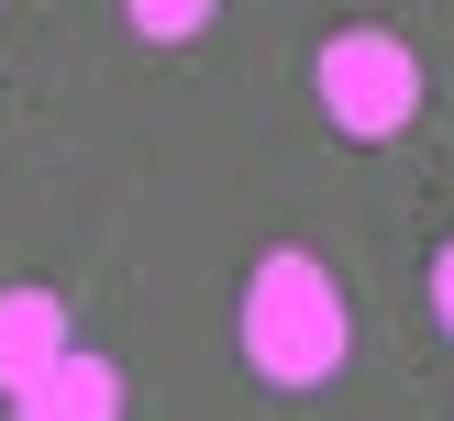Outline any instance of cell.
I'll use <instances>...</instances> for the list:
<instances>
[{
  "label": "cell",
  "instance_id": "cell-1",
  "mask_svg": "<svg viewBox=\"0 0 454 421\" xmlns=\"http://www.w3.org/2000/svg\"><path fill=\"white\" fill-rule=\"evenodd\" d=\"M355 322H344V288H333L322 255H300V244H278V255L244 277V355H255V377H278V388H322L333 366H344Z\"/></svg>",
  "mask_w": 454,
  "mask_h": 421
},
{
  "label": "cell",
  "instance_id": "cell-2",
  "mask_svg": "<svg viewBox=\"0 0 454 421\" xmlns=\"http://www.w3.org/2000/svg\"><path fill=\"white\" fill-rule=\"evenodd\" d=\"M322 111H333L344 133H366V144L399 133V122L421 111V56H411L399 34H377V22L333 34V44H322Z\"/></svg>",
  "mask_w": 454,
  "mask_h": 421
},
{
  "label": "cell",
  "instance_id": "cell-3",
  "mask_svg": "<svg viewBox=\"0 0 454 421\" xmlns=\"http://www.w3.org/2000/svg\"><path fill=\"white\" fill-rule=\"evenodd\" d=\"M67 366V300L56 288H0V388H34V377Z\"/></svg>",
  "mask_w": 454,
  "mask_h": 421
},
{
  "label": "cell",
  "instance_id": "cell-4",
  "mask_svg": "<svg viewBox=\"0 0 454 421\" xmlns=\"http://www.w3.org/2000/svg\"><path fill=\"white\" fill-rule=\"evenodd\" d=\"M12 421H122V366L67 344V366H56V377H34Z\"/></svg>",
  "mask_w": 454,
  "mask_h": 421
},
{
  "label": "cell",
  "instance_id": "cell-5",
  "mask_svg": "<svg viewBox=\"0 0 454 421\" xmlns=\"http://www.w3.org/2000/svg\"><path fill=\"white\" fill-rule=\"evenodd\" d=\"M200 0H133V34H155V44H177V34H200Z\"/></svg>",
  "mask_w": 454,
  "mask_h": 421
},
{
  "label": "cell",
  "instance_id": "cell-6",
  "mask_svg": "<svg viewBox=\"0 0 454 421\" xmlns=\"http://www.w3.org/2000/svg\"><path fill=\"white\" fill-rule=\"evenodd\" d=\"M433 310H443V332H454V244L433 255Z\"/></svg>",
  "mask_w": 454,
  "mask_h": 421
}]
</instances>
